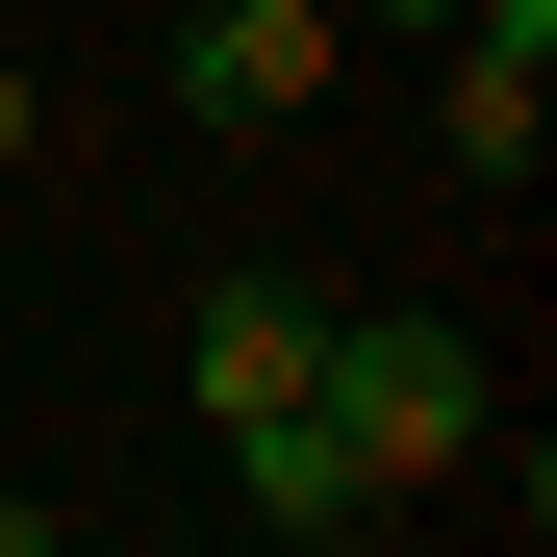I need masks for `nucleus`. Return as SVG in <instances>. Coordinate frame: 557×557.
Returning <instances> with one entry per match:
<instances>
[{"mask_svg":"<svg viewBox=\"0 0 557 557\" xmlns=\"http://www.w3.org/2000/svg\"><path fill=\"white\" fill-rule=\"evenodd\" d=\"M305 406H330V456H355L381 507L482 482V355H456V305H330V330H305Z\"/></svg>","mask_w":557,"mask_h":557,"instance_id":"obj_1","label":"nucleus"},{"mask_svg":"<svg viewBox=\"0 0 557 557\" xmlns=\"http://www.w3.org/2000/svg\"><path fill=\"white\" fill-rule=\"evenodd\" d=\"M330 51H355V0H203V26H177V102L203 127H305Z\"/></svg>","mask_w":557,"mask_h":557,"instance_id":"obj_2","label":"nucleus"},{"mask_svg":"<svg viewBox=\"0 0 557 557\" xmlns=\"http://www.w3.org/2000/svg\"><path fill=\"white\" fill-rule=\"evenodd\" d=\"M305 330H330L305 278H253V253H228L203 305H177V406H203V431H253V406H305Z\"/></svg>","mask_w":557,"mask_h":557,"instance_id":"obj_3","label":"nucleus"},{"mask_svg":"<svg viewBox=\"0 0 557 557\" xmlns=\"http://www.w3.org/2000/svg\"><path fill=\"white\" fill-rule=\"evenodd\" d=\"M557 127V0H456V177H532Z\"/></svg>","mask_w":557,"mask_h":557,"instance_id":"obj_4","label":"nucleus"},{"mask_svg":"<svg viewBox=\"0 0 557 557\" xmlns=\"http://www.w3.org/2000/svg\"><path fill=\"white\" fill-rule=\"evenodd\" d=\"M228 507H253V532H305V557H355V532H406V507H381V482L330 456V406H253V431H228Z\"/></svg>","mask_w":557,"mask_h":557,"instance_id":"obj_5","label":"nucleus"},{"mask_svg":"<svg viewBox=\"0 0 557 557\" xmlns=\"http://www.w3.org/2000/svg\"><path fill=\"white\" fill-rule=\"evenodd\" d=\"M0 152H51V76H26V51H0Z\"/></svg>","mask_w":557,"mask_h":557,"instance_id":"obj_6","label":"nucleus"},{"mask_svg":"<svg viewBox=\"0 0 557 557\" xmlns=\"http://www.w3.org/2000/svg\"><path fill=\"white\" fill-rule=\"evenodd\" d=\"M355 26H456V0H355Z\"/></svg>","mask_w":557,"mask_h":557,"instance_id":"obj_7","label":"nucleus"}]
</instances>
